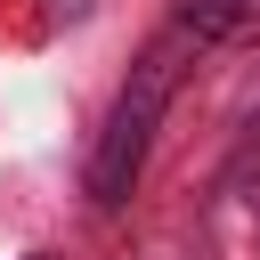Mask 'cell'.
Listing matches in <instances>:
<instances>
[{
  "label": "cell",
  "mask_w": 260,
  "mask_h": 260,
  "mask_svg": "<svg viewBox=\"0 0 260 260\" xmlns=\"http://www.w3.org/2000/svg\"><path fill=\"white\" fill-rule=\"evenodd\" d=\"M89 8H98V0H57V16H89Z\"/></svg>",
  "instance_id": "3957f363"
},
{
  "label": "cell",
  "mask_w": 260,
  "mask_h": 260,
  "mask_svg": "<svg viewBox=\"0 0 260 260\" xmlns=\"http://www.w3.org/2000/svg\"><path fill=\"white\" fill-rule=\"evenodd\" d=\"M179 24L195 41H252L260 32V0H179Z\"/></svg>",
  "instance_id": "7a4b0ae2"
},
{
  "label": "cell",
  "mask_w": 260,
  "mask_h": 260,
  "mask_svg": "<svg viewBox=\"0 0 260 260\" xmlns=\"http://www.w3.org/2000/svg\"><path fill=\"white\" fill-rule=\"evenodd\" d=\"M32 260H49V252H32Z\"/></svg>",
  "instance_id": "277c9868"
},
{
  "label": "cell",
  "mask_w": 260,
  "mask_h": 260,
  "mask_svg": "<svg viewBox=\"0 0 260 260\" xmlns=\"http://www.w3.org/2000/svg\"><path fill=\"white\" fill-rule=\"evenodd\" d=\"M171 73H179V65H171V49H154V57H146V73H138V89H122L114 130H106V146H98V162H89V195H98V203H122V195H130L138 154H146V122L162 114Z\"/></svg>",
  "instance_id": "6da1fadb"
}]
</instances>
